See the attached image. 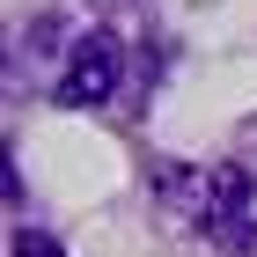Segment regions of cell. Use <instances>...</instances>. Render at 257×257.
I'll return each instance as SVG.
<instances>
[{
  "label": "cell",
  "mask_w": 257,
  "mask_h": 257,
  "mask_svg": "<svg viewBox=\"0 0 257 257\" xmlns=\"http://www.w3.org/2000/svg\"><path fill=\"white\" fill-rule=\"evenodd\" d=\"M169 198H184V213H191V228H206V235H220V242H235V220H242V206H250V177L242 169H184V177H169L162 184Z\"/></svg>",
  "instance_id": "1"
},
{
  "label": "cell",
  "mask_w": 257,
  "mask_h": 257,
  "mask_svg": "<svg viewBox=\"0 0 257 257\" xmlns=\"http://www.w3.org/2000/svg\"><path fill=\"white\" fill-rule=\"evenodd\" d=\"M118 96V37L110 30H88V37L74 44V59H66L59 74V103L66 110H96V103Z\"/></svg>",
  "instance_id": "2"
},
{
  "label": "cell",
  "mask_w": 257,
  "mask_h": 257,
  "mask_svg": "<svg viewBox=\"0 0 257 257\" xmlns=\"http://www.w3.org/2000/svg\"><path fill=\"white\" fill-rule=\"evenodd\" d=\"M15 257H66L59 235H44V228H15Z\"/></svg>",
  "instance_id": "3"
}]
</instances>
